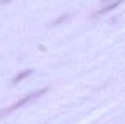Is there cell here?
<instances>
[{"label": "cell", "instance_id": "cell-1", "mask_svg": "<svg viewBox=\"0 0 125 124\" xmlns=\"http://www.w3.org/2000/svg\"><path fill=\"white\" fill-rule=\"evenodd\" d=\"M47 91H48V88H42V89H39V91H35V92H32V93H28L26 96H23V98H22V99H19L18 102L12 104L10 107H7V108H3V110H0V118H3L4 115L10 114V112H12V111H15V110H18V108H21V107H23V105L29 104L31 101H33V99H36V98L42 96V95L47 92Z\"/></svg>", "mask_w": 125, "mask_h": 124}, {"label": "cell", "instance_id": "cell-2", "mask_svg": "<svg viewBox=\"0 0 125 124\" xmlns=\"http://www.w3.org/2000/svg\"><path fill=\"white\" fill-rule=\"evenodd\" d=\"M29 74H32V69H26V70H23V72L18 73V74L12 79V83H13V85H16V83H19L22 79H25V77H26V76H29Z\"/></svg>", "mask_w": 125, "mask_h": 124}, {"label": "cell", "instance_id": "cell-4", "mask_svg": "<svg viewBox=\"0 0 125 124\" xmlns=\"http://www.w3.org/2000/svg\"><path fill=\"white\" fill-rule=\"evenodd\" d=\"M68 18H70V15H68V13H65V15H62V16H58V18H57V19H55V21H54V22H52L51 25H52V26H55V25H60L61 22L67 21Z\"/></svg>", "mask_w": 125, "mask_h": 124}, {"label": "cell", "instance_id": "cell-3", "mask_svg": "<svg viewBox=\"0 0 125 124\" xmlns=\"http://www.w3.org/2000/svg\"><path fill=\"white\" fill-rule=\"evenodd\" d=\"M119 4H121V1H115V3H111V4H106V6H105L103 9H100V10H99L97 13H94L93 16H96V15H103V13H106L108 10H112V9H115V7H116V6H119Z\"/></svg>", "mask_w": 125, "mask_h": 124}]
</instances>
